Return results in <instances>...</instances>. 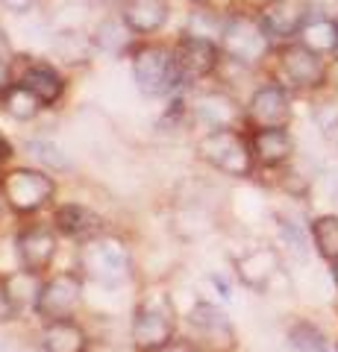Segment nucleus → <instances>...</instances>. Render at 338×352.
I'll use <instances>...</instances> for the list:
<instances>
[{
	"mask_svg": "<svg viewBox=\"0 0 338 352\" xmlns=\"http://www.w3.org/2000/svg\"><path fill=\"white\" fill-rule=\"evenodd\" d=\"M274 47L277 44L271 41L265 27H262L256 6H247V3L226 6V24L221 36V50L226 62H235L256 71L271 62Z\"/></svg>",
	"mask_w": 338,
	"mask_h": 352,
	"instance_id": "f257e3e1",
	"label": "nucleus"
},
{
	"mask_svg": "<svg viewBox=\"0 0 338 352\" xmlns=\"http://www.w3.org/2000/svg\"><path fill=\"white\" fill-rule=\"evenodd\" d=\"M274 80L294 94H321L330 85V56L309 50L303 41H286L274 47Z\"/></svg>",
	"mask_w": 338,
	"mask_h": 352,
	"instance_id": "f03ea898",
	"label": "nucleus"
},
{
	"mask_svg": "<svg viewBox=\"0 0 338 352\" xmlns=\"http://www.w3.org/2000/svg\"><path fill=\"white\" fill-rule=\"evenodd\" d=\"M173 332H177V308L171 296L159 288L145 291L133 308V323H129L133 346L141 352H162L173 344Z\"/></svg>",
	"mask_w": 338,
	"mask_h": 352,
	"instance_id": "7ed1b4c3",
	"label": "nucleus"
},
{
	"mask_svg": "<svg viewBox=\"0 0 338 352\" xmlns=\"http://www.w3.org/2000/svg\"><path fill=\"white\" fill-rule=\"evenodd\" d=\"M133 82L145 97H173L180 94V74L173 62V47L159 41H136L129 53Z\"/></svg>",
	"mask_w": 338,
	"mask_h": 352,
	"instance_id": "20e7f679",
	"label": "nucleus"
},
{
	"mask_svg": "<svg viewBox=\"0 0 338 352\" xmlns=\"http://www.w3.org/2000/svg\"><path fill=\"white\" fill-rule=\"evenodd\" d=\"M198 156L212 164L215 170H221L235 179H250L259 168L250 150L247 129H209L203 132L198 141Z\"/></svg>",
	"mask_w": 338,
	"mask_h": 352,
	"instance_id": "39448f33",
	"label": "nucleus"
},
{
	"mask_svg": "<svg viewBox=\"0 0 338 352\" xmlns=\"http://www.w3.org/2000/svg\"><path fill=\"white\" fill-rule=\"evenodd\" d=\"M80 270L83 276L101 285H118L129 279L133 270V256L129 247L115 235H92L80 247Z\"/></svg>",
	"mask_w": 338,
	"mask_h": 352,
	"instance_id": "423d86ee",
	"label": "nucleus"
},
{
	"mask_svg": "<svg viewBox=\"0 0 338 352\" xmlns=\"http://www.w3.org/2000/svg\"><path fill=\"white\" fill-rule=\"evenodd\" d=\"M171 47H173V62H177V74H180L182 88H194V85L206 82L224 65L221 44L209 41V38H198V36H189V32H180V38L173 41Z\"/></svg>",
	"mask_w": 338,
	"mask_h": 352,
	"instance_id": "0eeeda50",
	"label": "nucleus"
},
{
	"mask_svg": "<svg viewBox=\"0 0 338 352\" xmlns=\"http://www.w3.org/2000/svg\"><path fill=\"white\" fill-rule=\"evenodd\" d=\"M294 118V91L279 80H265L250 91L244 103L247 129H268V126H291Z\"/></svg>",
	"mask_w": 338,
	"mask_h": 352,
	"instance_id": "6e6552de",
	"label": "nucleus"
},
{
	"mask_svg": "<svg viewBox=\"0 0 338 352\" xmlns=\"http://www.w3.org/2000/svg\"><path fill=\"white\" fill-rule=\"evenodd\" d=\"M191 120L209 129H247L244 103L226 88H206L191 97Z\"/></svg>",
	"mask_w": 338,
	"mask_h": 352,
	"instance_id": "1a4fd4ad",
	"label": "nucleus"
},
{
	"mask_svg": "<svg viewBox=\"0 0 338 352\" xmlns=\"http://www.w3.org/2000/svg\"><path fill=\"white\" fill-rule=\"evenodd\" d=\"M189 332H191V346L206 352H233L238 346L235 326L212 302H198L189 311Z\"/></svg>",
	"mask_w": 338,
	"mask_h": 352,
	"instance_id": "9d476101",
	"label": "nucleus"
},
{
	"mask_svg": "<svg viewBox=\"0 0 338 352\" xmlns=\"http://www.w3.org/2000/svg\"><path fill=\"white\" fill-rule=\"evenodd\" d=\"M0 191H3L9 208H15L18 214H30L53 200L56 185L39 168H15L3 176V188Z\"/></svg>",
	"mask_w": 338,
	"mask_h": 352,
	"instance_id": "9b49d317",
	"label": "nucleus"
},
{
	"mask_svg": "<svg viewBox=\"0 0 338 352\" xmlns=\"http://www.w3.org/2000/svg\"><path fill=\"white\" fill-rule=\"evenodd\" d=\"M315 6H318V0H262L256 3V12L271 41L286 44L300 36Z\"/></svg>",
	"mask_w": 338,
	"mask_h": 352,
	"instance_id": "f8f14e48",
	"label": "nucleus"
},
{
	"mask_svg": "<svg viewBox=\"0 0 338 352\" xmlns=\"http://www.w3.org/2000/svg\"><path fill=\"white\" fill-rule=\"evenodd\" d=\"M80 294H83V282L77 273H59V276H50L47 282H41L32 308L47 323L68 320L80 302Z\"/></svg>",
	"mask_w": 338,
	"mask_h": 352,
	"instance_id": "ddd939ff",
	"label": "nucleus"
},
{
	"mask_svg": "<svg viewBox=\"0 0 338 352\" xmlns=\"http://www.w3.org/2000/svg\"><path fill=\"white\" fill-rule=\"evenodd\" d=\"M233 267H235V276L242 279V285H247L250 291H259L265 294L271 291L279 276H282V256L277 247L271 244H259V247H250L247 252L233 258Z\"/></svg>",
	"mask_w": 338,
	"mask_h": 352,
	"instance_id": "4468645a",
	"label": "nucleus"
},
{
	"mask_svg": "<svg viewBox=\"0 0 338 352\" xmlns=\"http://www.w3.org/2000/svg\"><path fill=\"white\" fill-rule=\"evenodd\" d=\"M250 150H253L259 170H279L294 162L297 141H294L288 126H268V129H247Z\"/></svg>",
	"mask_w": 338,
	"mask_h": 352,
	"instance_id": "2eb2a0df",
	"label": "nucleus"
},
{
	"mask_svg": "<svg viewBox=\"0 0 338 352\" xmlns=\"http://www.w3.org/2000/svg\"><path fill=\"white\" fill-rule=\"evenodd\" d=\"M118 15L127 21V27L133 30L138 38H147L168 27L171 3L168 0H121V3H118Z\"/></svg>",
	"mask_w": 338,
	"mask_h": 352,
	"instance_id": "dca6fc26",
	"label": "nucleus"
},
{
	"mask_svg": "<svg viewBox=\"0 0 338 352\" xmlns=\"http://www.w3.org/2000/svg\"><path fill=\"white\" fill-rule=\"evenodd\" d=\"M18 82L27 85L30 91L45 103V109L56 106L65 94V76L45 59H27L18 71Z\"/></svg>",
	"mask_w": 338,
	"mask_h": 352,
	"instance_id": "f3484780",
	"label": "nucleus"
},
{
	"mask_svg": "<svg viewBox=\"0 0 338 352\" xmlns=\"http://www.w3.org/2000/svg\"><path fill=\"white\" fill-rule=\"evenodd\" d=\"M15 250L21 267L30 273H41L50 267L53 256H56V235L45 226H30L15 238Z\"/></svg>",
	"mask_w": 338,
	"mask_h": 352,
	"instance_id": "a211bd4d",
	"label": "nucleus"
},
{
	"mask_svg": "<svg viewBox=\"0 0 338 352\" xmlns=\"http://www.w3.org/2000/svg\"><path fill=\"white\" fill-rule=\"evenodd\" d=\"M297 41H303L309 50L321 53V56H330L332 59L335 44H338V21H335V15H330L326 3H321V0H318L315 12L306 21V27L300 30Z\"/></svg>",
	"mask_w": 338,
	"mask_h": 352,
	"instance_id": "6ab92c4d",
	"label": "nucleus"
},
{
	"mask_svg": "<svg viewBox=\"0 0 338 352\" xmlns=\"http://www.w3.org/2000/svg\"><path fill=\"white\" fill-rule=\"evenodd\" d=\"M94 44H97V50H103V53H112V56H129L136 47V41L138 36L133 30L127 27V21L121 15H106L101 24L94 27Z\"/></svg>",
	"mask_w": 338,
	"mask_h": 352,
	"instance_id": "aec40b11",
	"label": "nucleus"
},
{
	"mask_svg": "<svg viewBox=\"0 0 338 352\" xmlns=\"http://www.w3.org/2000/svg\"><path fill=\"white\" fill-rule=\"evenodd\" d=\"M224 24H226V9L215 6L212 0H206V3H194L191 6V12L185 15V24H182L180 32H189V36L209 38V41L221 44Z\"/></svg>",
	"mask_w": 338,
	"mask_h": 352,
	"instance_id": "412c9836",
	"label": "nucleus"
},
{
	"mask_svg": "<svg viewBox=\"0 0 338 352\" xmlns=\"http://www.w3.org/2000/svg\"><path fill=\"white\" fill-rule=\"evenodd\" d=\"M53 223H56V229L62 235L68 238H92L101 232V217H97L92 208H85L80 203H68L56 208V217H53Z\"/></svg>",
	"mask_w": 338,
	"mask_h": 352,
	"instance_id": "4be33fe9",
	"label": "nucleus"
},
{
	"mask_svg": "<svg viewBox=\"0 0 338 352\" xmlns=\"http://www.w3.org/2000/svg\"><path fill=\"white\" fill-rule=\"evenodd\" d=\"M41 346H45V352H85L89 349V338L68 317V320H53L45 326Z\"/></svg>",
	"mask_w": 338,
	"mask_h": 352,
	"instance_id": "5701e85b",
	"label": "nucleus"
},
{
	"mask_svg": "<svg viewBox=\"0 0 338 352\" xmlns=\"http://www.w3.org/2000/svg\"><path fill=\"white\" fill-rule=\"evenodd\" d=\"M94 50H97L94 36H89V32H83V30H59L56 36H53V53L68 65L92 62Z\"/></svg>",
	"mask_w": 338,
	"mask_h": 352,
	"instance_id": "b1692460",
	"label": "nucleus"
},
{
	"mask_svg": "<svg viewBox=\"0 0 338 352\" xmlns=\"http://www.w3.org/2000/svg\"><path fill=\"white\" fill-rule=\"evenodd\" d=\"M309 238L315 252L324 261H335L338 258V214H318L309 223Z\"/></svg>",
	"mask_w": 338,
	"mask_h": 352,
	"instance_id": "393cba45",
	"label": "nucleus"
},
{
	"mask_svg": "<svg viewBox=\"0 0 338 352\" xmlns=\"http://www.w3.org/2000/svg\"><path fill=\"white\" fill-rule=\"evenodd\" d=\"M0 106H3V112L15 120H32V118H39L41 109H45V103L21 82H15L3 97H0Z\"/></svg>",
	"mask_w": 338,
	"mask_h": 352,
	"instance_id": "a878e982",
	"label": "nucleus"
},
{
	"mask_svg": "<svg viewBox=\"0 0 338 352\" xmlns=\"http://www.w3.org/2000/svg\"><path fill=\"white\" fill-rule=\"evenodd\" d=\"M288 344L294 352H330L324 329H318L312 320H297L288 329Z\"/></svg>",
	"mask_w": 338,
	"mask_h": 352,
	"instance_id": "bb28decb",
	"label": "nucleus"
},
{
	"mask_svg": "<svg viewBox=\"0 0 338 352\" xmlns=\"http://www.w3.org/2000/svg\"><path fill=\"white\" fill-rule=\"evenodd\" d=\"M312 115H315V124H318V129L324 135L335 141L338 138V91L335 88H324L321 100L312 109Z\"/></svg>",
	"mask_w": 338,
	"mask_h": 352,
	"instance_id": "cd10ccee",
	"label": "nucleus"
},
{
	"mask_svg": "<svg viewBox=\"0 0 338 352\" xmlns=\"http://www.w3.org/2000/svg\"><path fill=\"white\" fill-rule=\"evenodd\" d=\"M27 150L39 162H47V164H53V168H65V164H68V162H65V156H59V147L50 144V141H30Z\"/></svg>",
	"mask_w": 338,
	"mask_h": 352,
	"instance_id": "c85d7f7f",
	"label": "nucleus"
},
{
	"mask_svg": "<svg viewBox=\"0 0 338 352\" xmlns=\"http://www.w3.org/2000/svg\"><path fill=\"white\" fill-rule=\"evenodd\" d=\"M15 311H18V305H15L12 291H9V282H6V279H0V323L12 320Z\"/></svg>",
	"mask_w": 338,
	"mask_h": 352,
	"instance_id": "c756f323",
	"label": "nucleus"
},
{
	"mask_svg": "<svg viewBox=\"0 0 338 352\" xmlns=\"http://www.w3.org/2000/svg\"><path fill=\"white\" fill-rule=\"evenodd\" d=\"M15 82H18V74H15L12 59H3V56H0V97H3Z\"/></svg>",
	"mask_w": 338,
	"mask_h": 352,
	"instance_id": "7c9ffc66",
	"label": "nucleus"
},
{
	"mask_svg": "<svg viewBox=\"0 0 338 352\" xmlns=\"http://www.w3.org/2000/svg\"><path fill=\"white\" fill-rule=\"evenodd\" d=\"M39 3L41 0H0V6H3L6 12H12V15H30Z\"/></svg>",
	"mask_w": 338,
	"mask_h": 352,
	"instance_id": "2f4dec72",
	"label": "nucleus"
},
{
	"mask_svg": "<svg viewBox=\"0 0 338 352\" xmlns=\"http://www.w3.org/2000/svg\"><path fill=\"white\" fill-rule=\"evenodd\" d=\"M0 56H3V59H15L12 38H9V32L3 30V24H0Z\"/></svg>",
	"mask_w": 338,
	"mask_h": 352,
	"instance_id": "473e14b6",
	"label": "nucleus"
},
{
	"mask_svg": "<svg viewBox=\"0 0 338 352\" xmlns=\"http://www.w3.org/2000/svg\"><path fill=\"white\" fill-rule=\"evenodd\" d=\"M9 159H12V144H9V141L0 135V164H6Z\"/></svg>",
	"mask_w": 338,
	"mask_h": 352,
	"instance_id": "72a5a7b5",
	"label": "nucleus"
},
{
	"mask_svg": "<svg viewBox=\"0 0 338 352\" xmlns=\"http://www.w3.org/2000/svg\"><path fill=\"white\" fill-rule=\"evenodd\" d=\"M162 352H198V346H191V344H171Z\"/></svg>",
	"mask_w": 338,
	"mask_h": 352,
	"instance_id": "f704fd0d",
	"label": "nucleus"
},
{
	"mask_svg": "<svg viewBox=\"0 0 338 352\" xmlns=\"http://www.w3.org/2000/svg\"><path fill=\"white\" fill-rule=\"evenodd\" d=\"M330 276H332V285H335V291H338V258L330 261Z\"/></svg>",
	"mask_w": 338,
	"mask_h": 352,
	"instance_id": "c9c22d12",
	"label": "nucleus"
},
{
	"mask_svg": "<svg viewBox=\"0 0 338 352\" xmlns=\"http://www.w3.org/2000/svg\"><path fill=\"white\" fill-rule=\"evenodd\" d=\"M97 3H109V6H115V9H118V3H121V0H97Z\"/></svg>",
	"mask_w": 338,
	"mask_h": 352,
	"instance_id": "e433bc0d",
	"label": "nucleus"
},
{
	"mask_svg": "<svg viewBox=\"0 0 338 352\" xmlns=\"http://www.w3.org/2000/svg\"><path fill=\"white\" fill-rule=\"evenodd\" d=\"M185 3H191V6H194V3H206V0H185Z\"/></svg>",
	"mask_w": 338,
	"mask_h": 352,
	"instance_id": "4c0bfd02",
	"label": "nucleus"
},
{
	"mask_svg": "<svg viewBox=\"0 0 338 352\" xmlns=\"http://www.w3.org/2000/svg\"><path fill=\"white\" fill-rule=\"evenodd\" d=\"M335 21H338V15H335ZM332 59H338V44H335V53H332Z\"/></svg>",
	"mask_w": 338,
	"mask_h": 352,
	"instance_id": "58836bf2",
	"label": "nucleus"
},
{
	"mask_svg": "<svg viewBox=\"0 0 338 352\" xmlns=\"http://www.w3.org/2000/svg\"><path fill=\"white\" fill-rule=\"evenodd\" d=\"M335 352H338V340H335Z\"/></svg>",
	"mask_w": 338,
	"mask_h": 352,
	"instance_id": "ea45409f",
	"label": "nucleus"
},
{
	"mask_svg": "<svg viewBox=\"0 0 338 352\" xmlns=\"http://www.w3.org/2000/svg\"><path fill=\"white\" fill-rule=\"evenodd\" d=\"M335 147H338V138H335Z\"/></svg>",
	"mask_w": 338,
	"mask_h": 352,
	"instance_id": "a19ab883",
	"label": "nucleus"
},
{
	"mask_svg": "<svg viewBox=\"0 0 338 352\" xmlns=\"http://www.w3.org/2000/svg\"><path fill=\"white\" fill-rule=\"evenodd\" d=\"M256 3H262V0H256Z\"/></svg>",
	"mask_w": 338,
	"mask_h": 352,
	"instance_id": "79ce46f5",
	"label": "nucleus"
}]
</instances>
